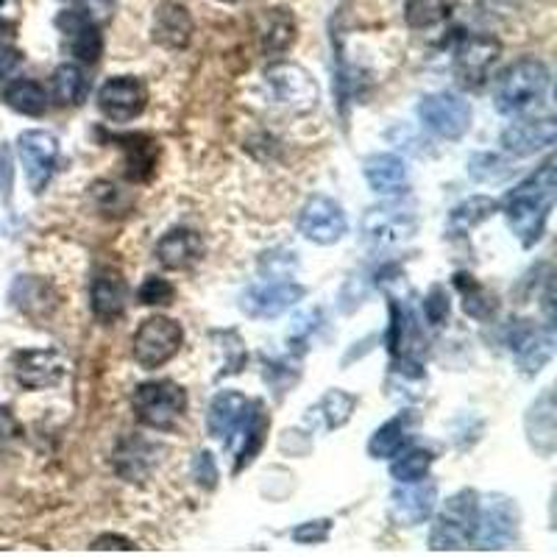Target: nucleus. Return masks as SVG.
Instances as JSON below:
<instances>
[{"label": "nucleus", "instance_id": "nucleus-10", "mask_svg": "<svg viewBox=\"0 0 557 557\" xmlns=\"http://www.w3.org/2000/svg\"><path fill=\"white\" fill-rule=\"evenodd\" d=\"M70 362L57 348H26L14 355V380L26 391L57 387L67 376Z\"/></svg>", "mask_w": 557, "mask_h": 557}, {"label": "nucleus", "instance_id": "nucleus-20", "mask_svg": "<svg viewBox=\"0 0 557 557\" xmlns=\"http://www.w3.org/2000/svg\"><path fill=\"white\" fill-rule=\"evenodd\" d=\"M527 441L541 457H552L557 449V407H555V393L544 391L539 399L532 401L524 418Z\"/></svg>", "mask_w": 557, "mask_h": 557}, {"label": "nucleus", "instance_id": "nucleus-13", "mask_svg": "<svg viewBox=\"0 0 557 557\" xmlns=\"http://www.w3.org/2000/svg\"><path fill=\"white\" fill-rule=\"evenodd\" d=\"M437 505V482L435 480H421L416 482H401L391 494V519L399 527H418L424 524Z\"/></svg>", "mask_w": 557, "mask_h": 557}, {"label": "nucleus", "instance_id": "nucleus-15", "mask_svg": "<svg viewBox=\"0 0 557 557\" xmlns=\"http://www.w3.org/2000/svg\"><path fill=\"white\" fill-rule=\"evenodd\" d=\"M148 103L146 84L134 76H114L98 92V109L114 123H128L143 114Z\"/></svg>", "mask_w": 557, "mask_h": 557}, {"label": "nucleus", "instance_id": "nucleus-47", "mask_svg": "<svg viewBox=\"0 0 557 557\" xmlns=\"http://www.w3.org/2000/svg\"><path fill=\"white\" fill-rule=\"evenodd\" d=\"M112 9H114V0H82V12L87 14L92 23H107L112 17Z\"/></svg>", "mask_w": 557, "mask_h": 557}, {"label": "nucleus", "instance_id": "nucleus-41", "mask_svg": "<svg viewBox=\"0 0 557 557\" xmlns=\"http://www.w3.org/2000/svg\"><path fill=\"white\" fill-rule=\"evenodd\" d=\"M469 173L476 182H499V178L510 173V168L499 157H494V153H476L469 162Z\"/></svg>", "mask_w": 557, "mask_h": 557}, {"label": "nucleus", "instance_id": "nucleus-5", "mask_svg": "<svg viewBox=\"0 0 557 557\" xmlns=\"http://www.w3.org/2000/svg\"><path fill=\"white\" fill-rule=\"evenodd\" d=\"M519 505L510 496L491 494L476 507L474 535H471V541L480 549H507V546L519 539Z\"/></svg>", "mask_w": 557, "mask_h": 557}, {"label": "nucleus", "instance_id": "nucleus-42", "mask_svg": "<svg viewBox=\"0 0 557 557\" xmlns=\"http://www.w3.org/2000/svg\"><path fill=\"white\" fill-rule=\"evenodd\" d=\"M298 268L296 253L293 251H271L262 253L260 271L268 273V278H290V273Z\"/></svg>", "mask_w": 557, "mask_h": 557}, {"label": "nucleus", "instance_id": "nucleus-16", "mask_svg": "<svg viewBox=\"0 0 557 557\" xmlns=\"http://www.w3.org/2000/svg\"><path fill=\"white\" fill-rule=\"evenodd\" d=\"M502 53L499 39L494 37H471L457 48L455 53V76L466 89L485 87L487 73Z\"/></svg>", "mask_w": 557, "mask_h": 557}, {"label": "nucleus", "instance_id": "nucleus-49", "mask_svg": "<svg viewBox=\"0 0 557 557\" xmlns=\"http://www.w3.org/2000/svg\"><path fill=\"white\" fill-rule=\"evenodd\" d=\"M12 187V159H9V148L0 143V193H7Z\"/></svg>", "mask_w": 557, "mask_h": 557}, {"label": "nucleus", "instance_id": "nucleus-9", "mask_svg": "<svg viewBox=\"0 0 557 557\" xmlns=\"http://www.w3.org/2000/svg\"><path fill=\"white\" fill-rule=\"evenodd\" d=\"M418 117L444 139H460L471 128V107L455 92H432L418 103Z\"/></svg>", "mask_w": 557, "mask_h": 557}, {"label": "nucleus", "instance_id": "nucleus-51", "mask_svg": "<svg viewBox=\"0 0 557 557\" xmlns=\"http://www.w3.org/2000/svg\"><path fill=\"white\" fill-rule=\"evenodd\" d=\"M14 34H17L14 23H9V20H0V45H12Z\"/></svg>", "mask_w": 557, "mask_h": 557}, {"label": "nucleus", "instance_id": "nucleus-32", "mask_svg": "<svg viewBox=\"0 0 557 557\" xmlns=\"http://www.w3.org/2000/svg\"><path fill=\"white\" fill-rule=\"evenodd\" d=\"M51 92L59 107H78V103H84L89 92V82L84 76V70L78 64H59L51 76Z\"/></svg>", "mask_w": 557, "mask_h": 557}, {"label": "nucleus", "instance_id": "nucleus-24", "mask_svg": "<svg viewBox=\"0 0 557 557\" xmlns=\"http://www.w3.org/2000/svg\"><path fill=\"white\" fill-rule=\"evenodd\" d=\"M159 446L148 444L143 437H126L117 444L112 455L114 471L126 482H143L159 462Z\"/></svg>", "mask_w": 557, "mask_h": 557}, {"label": "nucleus", "instance_id": "nucleus-46", "mask_svg": "<svg viewBox=\"0 0 557 557\" xmlns=\"http://www.w3.org/2000/svg\"><path fill=\"white\" fill-rule=\"evenodd\" d=\"M20 64H23V53L12 48V45H0V82L12 78Z\"/></svg>", "mask_w": 557, "mask_h": 557}, {"label": "nucleus", "instance_id": "nucleus-18", "mask_svg": "<svg viewBox=\"0 0 557 557\" xmlns=\"http://www.w3.org/2000/svg\"><path fill=\"white\" fill-rule=\"evenodd\" d=\"M57 26L62 28L67 51L82 64H96L103 53V37L98 23L84 12H62L57 17Z\"/></svg>", "mask_w": 557, "mask_h": 557}, {"label": "nucleus", "instance_id": "nucleus-2", "mask_svg": "<svg viewBox=\"0 0 557 557\" xmlns=\"http://www.w3.org/2000/svg\"><path fill=\"white\" fill-rule=\"evenodd\" d=\"M549 89V70L539 59L524 57L507 64L494 84V103L502 114H521L539 107Z\"/></svg>", "mask_w": 557, "mask_h": 557}, {"label": "nucleus", "instance_id": "nucleus-44", "mask_svg": "<svg viewBox=\"0 0 557 557\" xmlns=\"http://www.w3.org/2000/svg\"><path fill=\"white\" fill-rule=\"evenodd\" d=\"M193 480L203 487V491H212L218 485V466H215V457L209 455L207 449L198 451L193 457Z\"/></svg>", "mask_w": 557, "mask_h": 557}, {"label": "nucleus", "instance_id": "nucleus-6", "mask_svg": "<svg viewBox=\"0 0 557 557\" xmlns=\"http://www.w3.org/2000/svg\"><path fill=\"white\" fill-rule=\"evenodd\" d=\"M184 343V332L173 318L153 315L148 321H143V326L137 330L132 341V355L134 362L146 371L165 366L173 357L178 355V348Z\"/></svg>", "mask_w": 557, "mask_h": 557}, {"label": "nucleus", "instance_id": "nucleus-39", "mask_svg": "<svg viewBox=\"0 0 557 557\" xmlns=\"http://www.w3.org/2000/svg\"><path fill=\"white\" fill-rule=\"evenodd\" d=\"M92 198H96V203L103 212H114V215H123V212H128V207H132V196L112 182L92 184Z\"/></svg>", "mask_w": 557, "mask_h": 557}, {"label": "nucleus", "instance_id": "nucleus-22", "mask_svg": "<svg viewBox=\"0 0 557 557\" xmlns=\"http://www.w3.org/2000/svg\"><path fill=\"white\" fill-rule=\"evenodd\" d=\"M153 39L159 45H165L171 51L187 48L193 39V17L187 7L176 3V0H165L159 3L157 14H153Z\"/></svg>", "mask_w": 557, "mask_h": 557}, {"label": "nucleus", "instance_id": "nucleus-17", "mask_svg": "<svg viewBox=\"0 0 557 557\" xmlns=\"http://www.w3.org/2000/svg\"><path fill=\"white\" fill-rule=\"evenodd\" d=\"M510 348H513L516 362L524 374H539L541 368L552 360V351H555V332H552V323L546 330L532 326L530 321H521L513 330L510 337Z\"/></svg>", "mask_w": 557, "mask_h": 557}, {"label": "nucleus", "instance_id": "nucleus-28", "mask_svg": "<svg viewBox=\"0 0 557 557\" xmlns=\"http://www.w3.org/2000/svg\"><path fill=\"white\" fill-rule=\"evenodd\" d=\"M362 173H366L371 190L382 193V196L401 193L407 184L405 159L396 157V153H374V157H368Z\"/></svg>", "mask_w": 557, "mask_h": 557}, {"label": "nucleus", "instance_id": "nucleus-29", "mask_svg": "<svg viewBox=\"0 0 557 557\" xmlns=\"http://www.w3.org/2000/svg\"><path fill=\"white\" fill-rule=\"evenodd\" d=\"M412 424H416L412 412H399L396 418H391L387 424H382L371 435V441H368V455L374 457V460H387V457L399 455L407 446V441H410Z\"/></svg>", "mask_w": 557, "mask_h": 557}, {"label": "nucleus", "instance_id": "nucleus-40", "mask_svg": "<svg viewBox=\"0 0 557 557\" xmlns=\"http://www.w3.org/2000/svg\"><path fill=\"white\" fill-rule=\"evenodd\" d=\"M139 305L146 307H168L173 305V298H176V287L162 276H148L137 290Z\"/></svg>", "mask_w": 557, "mask_h": 557}, {"label": "nucleus", "instance_id": "nucleus-12", "mask_svg": "<svg viewBox=\"0 0 557 557\" xmlns=\"http://www.w3.org/2000/svg\"><path fill=\"white\" fill-rule=\"evenodd\" d=\"M17 153L26 171L28 187L34 193H42L53 178L59 159V143L48 132H23L17 137Z\"/></svg>", "mask_w": 557, "mask_h": 557}, {"label": "nucleus", "instance_id": "nucleus-35", "mask_svg": "<svg viewBox=\"0 0 557 557\" xmlns=\"http://www.w3.org/2000/svg\"><path fill=\"white\" fill-rule=\"evenodd\" d=\"M455 285L462 296V310H466V315L476 318V321H485V318L494 315L496 310L494 293L487 290L485 285H480L471 273H457Z\"/></svg>", "mask_w": 557, "mask_h": 557}, {"label": "nucleus", "instance_id": "nucleus-30", "mask_svg": "<svg viewBox=\"0 0 557 557\" xmlns=\"http://www.w3.org/2000/svg\"><path fill=\"white\" fill-rule=\"evenodd\" d=\"M296 42V20L285 9H271L262 14L260 23V45L268 57H278Z\"/></svg>", "mask_w": 557, "mask_h": 557}, {"label": "nucleus", "instance_id": "nucleus-48", "mask_svg": "<svg viewBox=\"0 0 557 557\" xmlns=\"http://www.w3.org/2000/svg\"><path fill=\"white\" fill-rule=\"evenodd\" d=\"M89 549L96 552H103V549H121V552H132L134 544L128 539H121V535H101V539L96 541V544L89 546Z\"/></svg>", "mask_w": 557, "mask_h": 557}, {"label": "nucleus", "instance_id": "nucleus-26", "mask_svg": "<svg viewBox=\"0 0 557 557\" xmlns=\"http://www.w3.org/2000/svg\"><path fill=\"white\" fill-rule=\"evenodd\" d=\"M92 312L98 321H117L126 310L128 287L117 271H101L92 278V290H89Z\"/></svg>", "mask_w": 557, "mask_h": 557}, {"label": "nucleus", "instance_id": "nucleus-14", "mask_svg": "<svg viewBox=\"0 0 557 557\" xmlns=\"http://www.w3.org/2000/svg\"><path fill=\"white\" fill-rule=\"evenodd\" d=\"M305 287L296 282H268L243 293L240 310L253 321H271V318L285 315L290 307H296L305 298Z\"/></svg>", "mask_w": 557, "mask_h": 557}, {"label": "nucleus", "instance_id": "nucleus-1", "mask_svg": "<svg viewBox=\"0 0 557 557\" xmlns=\"http://www.w3.org/2000/svg\"><path fill=\"white\" fill-rule=\"evenodd\" d=\"M557 198V173H555V159H546L539 171L532 173L530 178L507 193L502 212H505L507 223L513 228V235L519 237L521 246L532 248L544 237L546 221L555 207Z\"/></svg>", "mask_w": 557, "mask_h": 557}, {"label": "nucleus", "instance_id": "nucleus-11", "mask_svg": "<svg viewBox=\"0 0 557 557\" xmlns=\"http://www.w3.org/2000/svg\"><path fill=\"white\" fill-rule=\"evenodd\" d=\"M346 212L337 201L326 196H312L298 215V232L318 246H335L346 235Z\"/></svg>", "mask_w": 557, "mask_h": 557}, {"label": "nucleus", "instance_id": "nucleus-4", "mask_svg": "<svg viewBox=\"0 0 557 557\" xmlns=\"http://www.w3.org/2000/svg\"><path fill=\"white\" fill-rule=\"evenodd\" d=\"M132 407L139 424L151 430H173L187 410V393L171 380L146 382L134 391Z\"/></svg>", "mask_w": 557, "mask_h": 557}, {"label": "nucleus", "instance_id": "nucleus-31", "mask_svg": "<svg viewBox=\"0 0 557 557\" xmlns=\"http://www.w3.org/2000/svg\"><path fill=\"white\" fill-rule=\"evenodd\" d=\"M268 426H271V418H268V412L262 410L260 401H251V405H248V412H246V421H243V426H240L243 449H240V457H237L235 471H243L246 466H251L253 457L260 455V449L265 446Z\"/></svg>", "mask_w": 557, "mask_h": 557}, {"label": "nucleus", "instance_id": "nucleus-19", "mask_svg": "<svg viewBox=\"0 0 557 557\" xmlns=\"http://www.w3.org/2000/svg\"><path fill=\"white\" fill-rule=\"evenodd\" d=\"M557 123L555 117H539V121H516L502 132V148L510 157H532L555 146Z\"/></svg>", "mask_w": 557, "mask_h": 557}, {"label": "nucleus", "instance_id": "nucleus-34", "mask_svg": "<svg viewBox=\"0 0 557 557\" xmlns=\"http://www.w3.org/2000/svg\"><path fill=\"white\" fill-rule=\"evenodd\" d=\"M3 101H7L9 109L28 114V117H42L48 112V96H45L42 84L32 82V78H20V82L9 84L7 92H3Z\"/></svg>", "mask_w": 557, "mask_h": 557}, {"label": "nucleus", "instance_id": "nucleus-50", "mask_svg": "<svg viewBox=\"0 0 557 557\" xmlns=\"http://www.w3.org/2000/svg\"><path fill=\"white\" fill-rule=\"evenodd\" d=\"M14 430H17V424H14V418L9 416L3 407H0V437H9L14 435Z\"/></svg>", "mask_w": 557, "mask_h": 557}, {"label": "nucleus", "instance_id": "nucleus-38", "mask_svg": "<svg viewBox=\"0 0 557 557\" xmlns=\"http://www.w3.org/2000/svg\"><path fill=\"white\" fill-rule=\"evenodd\" d=\"M355 407H357L355 396L341 391V387L330 391L321 399V412L323 418H326V426H330V430H337V426L346 424L348 418H351V412H355Z\"/></svg>", "mask_w": 557, "mask_h": 557}, {"label": "nucleus", "instance_id": "nucleus-33", "mask_svg": "<svg viewBox=\"0 0 557 557\" xmlns=\"http://www.w3.org/2000/svg\"><path fill=\"white\" fill-rule=\"evenodd\" d=\"M496 209H499V201H494V198L471 196L469 201L457 203V207L451 209L446 228H449V235H466V232L476 228L480 223H485L487 218L494 215Z\"/></svg>", "mask_w": 557, "mask_h": 557}, {"label": "nucleus", "instance_id": "nucleus-36", "mask_svg": "<svg viewBox=\"0 0 557 557\" xmlns=\"http://www.w3.org/2000/svg\"><path fill=\"white\" fill-rule=\"evenodd\" d=\"M457 0H407L405 20L410 28H432L451 17Z\"/></svg>", "mask_w": 557, "mask_h": 557}, {"label": "nucleus", "instance_id": "nucleus-3", "mask_svg": "<svg viewBox=\"0 0 557 557\" xmlns=\"http://www.w3.org/2000/svg\"><path fill=\"white\" fill-rule=\"evenodd\" d=\"M476 507H480V494L466 487L460 494L449 496L435 519L430 532V549L432 552H457L466 549L474 535Z\"/></svg>", "mask_w": 557, "mask_h": 557}, {"label": "nucleus", "instance_id": "nucleus-27", "mask_svg": "<svg viewBox=\"0 0 557 557\" xmlns=\"http://www.w3.org/2000/svg\"><path fill=\"white\" fill-rule=\"evenodd\" d=\"M114 143H121L126 153V176L132 182H148L157 171L159 146L148 134H112Z\"/></svg>", "mask_w": 557, "mask_h": 557}, {"label": "nucleus", "instance_id": "nucleus-23", "mask_svg": "<svg viewBox=\"0 0 557 557\" xmlns=\"http://www.w3.org/2000/svg\"><path fill=\"white\" fill-rule=\"evenodd\" d=\"M12 305L28 318H48L59 307V293L39 276H17L12 285Z\"/></svg>", "mask_w": 557, "mask_h": 557}, {"label": "nucleus", "instance_id": "nucleus-52", "mask_svg": "<svg viewBox=\"0 0 557 557\" xmlns=\"http://www.w3.org/2000/svg\"><path fill=\"white\" fill-rule=\"evenodd\" d=\"M9 3H12V0H0V9H3V7H9Z\"/></svg>", "mask_w": 557, "mask_h": 557}, {"label": "nucleus", "instance_id": "nucleus-7", "mask_svg": "<svg viewBox=\"0 0 557 557\" xmlns=\"http://www.w3.org/2000/svg\"><path fill=\"white\" fill-rule=\"evenodd\" d=\"M265 82L273 98L296 114H307L318 107V84L301 64L276 62L265 70Z\"/></svg>", "mask_w": 557, "mask_h": 557}, {"label": "nucleus", "instance_id": "nucleus-43", "mask_svg": "<svg viewBox=\"0 0 557 557\" xmlns=\"http://www.w3.org/2000/svg\"><path fill=\"white\" fill-rule=\"evenodd\" d=\"M424 318L432 326H444L446 318H449V296L441 285L432 287L430 296L424 298Z\"/></svg>", "mask_w": 557, "mask_h": 557}, {"label": "nucleus", "instance_id": "nucleus-45", "mask_svg": "<svg viewBox=\"0 0 557 557\" xmlns=\"http://www.w3.org/2000/svg\"><path fill=\"white\" fill-rule=\"evenodd\" d=\"M330 532H332L330 519L307 521V524H298L296 530H293V541H296V544H323V541H330Z\"/></svg>", "mask_w": 557, "mask_h": 557}, {"label": "nucleus", "instance_id": "nucleus-37", "mask_svg": "<svg viewBox=\"0 0 557 557\" xmlns=\"http://www.w3.org/2000/svg\"><path fill=\"white\" fill-rule=\"evenodd\" d=\"M396 457H399V455H396ZM432 460H435V457H432V451L410 449L407 455H401L399 460L393 462L391 476L396 482H416V480H421V476L430 474Z\"/></svg>", "mask_w": 557, "mask_h": 557}, {"label": "nucleus", "instance_id": "nucleus-53", "mask_svg": "<svg viewBox=\"0 0 557 557\" xmlns=\"http://www.w3.org/2000/svg\"><path fill=\"white\" fill-rule=\"evenodd\" d=\"M226 3H240V0H226Z\"/></svg>", "mask_w": 557, "mask_h": 557}, {"label": "nucleus", "instance_id": "nucleus-25", "mask_svg": "<svg viewBox=\"0 0 557 557\" xmlns=\"http://www.w3.org/2000/svg\"><path fill=\"white\" fill-rule=\"evenodd\" d=\"M203 257V240L193 228H173L157 243V260L168 271H187Z\"/></svg>", "mask_w": 557, "mask_h": 557}, {"label": "nucleus", "instance_id": "nucleus-21", "mask_svg": "<svg viewBox=\"0 0 557 557\" xmlns=\"http://www.w3.org/2000/svg\"><path fill=\"white\" fill-rule=\"evenodd\" d=\"M248 405H251V401L237 391L218 393L215 399H212V405H209V435L215 437V441H221L223 446H232L235 435L240 432L243 421H246Z\"/></svg>", "mask_w": 557, "mask_h": 557}, {"label": "nucleus", "instance_id": "nucleus-8", "mask_svg": "<svg viewBox=\"0 0 557 557\" xmlns=\"http://www.w3.org/2000/svg\"><path fill=\"white\" fill-rule=\"evenodd\" d=\"M418 232V218L410 209L382 203L362 215V240L374 248H396Z\"/></svg>", "mask_w": 557, "mask_h": 557}]
</instances>
